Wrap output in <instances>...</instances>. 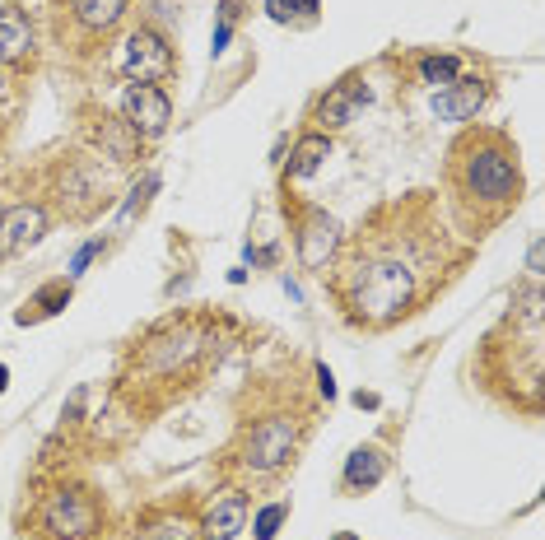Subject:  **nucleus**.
Masks as SVG:
<instances>
[{"label": "nucleus", "mask_w": 545, "mask_h": 540, "mask_svg": "<svg viewBox=\"0 0 545 540\" xmlns=\"http://www.w3.org/2000/svg\"><path fill=\"white\" fill-rule=\"evenodd\" d=\"M33 52V24L19 5H0V66L24 61Z\"/></svg>", "instance_id": "obj_13"}, {"label": "nucleus", "mask_w": 545, "mask_h": 540, "mask_svg": "<svg viewBox=\"0 0 545 540\" xmlns=\"http://www.w3.org/2000/svg\"><path fill=\"white\" fill-rule=\"evenodd\" d=\"M317 387H322V396H327V401L336 396V382H331V368L327 364H317Z\"/></svg>", "instance_id": "obj_24"}, {"label": "nucleus", "mask_w": 545, "mask_h": 540, "mask_svg": "<svg viewBox=\"0 0 545 540\" xmlns=\"http://www.w3.org/2000/svg\"><path fill=\"white\" fill-rule=\"evenodd\" d=\"M247 527V494H224V499L205 513L201 540H233Z\"/></svg>", "instance_id": "obj_14"}, {"label": "nucleus", "mask_w": 545, "mask_h": 540, "mask_svg": "<svg viewBox=\"0 0 545 540\" xmlns=\"http://www.w3.org/2000/svg\"><path fill=\"white\" fill-rule=\"evenodd\" d=\"M173 66H178V56L159 28H131L117 47V75L126 84H159L173 75Z\"/></svg>", "instance_id": "obj_6"}, {"label": "nucleus", "mask_w": 545, "mask_h": 540, "mask_svg": "<svg viewBox=\"0 0 545 540\" xmlns=\"http://www.w3.org/2000/svg\"><path fill=\"white\" fill-rule=\"evenodd\" d=\"M368 103V84L364 75H345L341 84H331L327 94L317 98V108H313V122L322 126V135L327 131H341V126L355 122V112Z\"/></svg>", "instance_id": "obj_10"}, {"label": "nucleus", "mask_w": 545, "mask_h": 540, "mask_svg": "<svg viewBox=\"0 0 545 540\" xmlns=\"http://www.w3.org/2000/svg\"><path fill=\"white\" fill-rule=\"evenodd\" d=\"M47 238V210L38 201H19L0 210V257H19Z\"/></svg>", "instance_id": "obj_9"}, {"label": "nucleus", "mask_w": 545, "mask_h": 540, "mask_svg": "<svg viewBox=\"0 0 545 540\" xmlns=\"http://www.w3.org/2000/svg\"><path fill=\"white\" fill-rule=\"evenodd\" d=\"M485 98H490V80H485V75H457L448 89H438V94L429 98V108H434V117H443V122H466V117H476V112L485 108Z\"/></svg>", "instance_id": "obj_11"}, {"label": "nucleus", "mask_w": 545, "mask_h": 540, "mask_svg": "<svg viewBox=\"0 0 545 540\" xmlns=\"http://www.w3.org/2000/svg\"><path fill=\"white\" fill-rule=\"evenodd\" d=\"M341 540H350V536H341Z\"/></svg>", "instance_id": "obj_27"}, {"label": "nucleus", "mask_w": 545, "mask_h": 540, "mask_svg": "<svg viewBox=\"0 0 545 540\" xmlns=\"http://www.w3.org/2000/svg\"><path fill=\"white\" fill-rule=\"evenodd\" d=\"M98 252H103V243H84L80 252H75V261H70V275H80V270H84V266H89V261L98 257Z\"/></svg>", "instance_id": "obj_22"}, {"label": "nucleus", "mask_w": 545, "mask_h": 540, "mask_svg": "<svg viewBox=\"0 0 545 540\" xmlns=\"http://www.w3.org/2000/svg\"><path fill=\"white\" fill-rule=\"evenodd\" d=\"M47 540H94L103 531V503L89 485H56L38 513Z\"/></svg>", "instance_id": "obj_5"}, {"label": "nucleus", "mask_w": 545, "mask_h": 540, "mask_svg": "<svg viewBox=\"0 0 545 540\" xmlns=\"http://www.w3.org/2000/svg\"><path fill=\"white\" fill-rule=\"evenodd\" d=\"M327 159H331V135H322V131L299 135V145H294V154H289V182L313 177Z\"/></svg>", "instance_id": "obj_16"}, {"label": "nucleus", "mask_w": 545, "mask_h": 540, "mask_svg": "<svg viewBox=\"0 0 545 540\" xmlns=\"http://www.w3.org/2000/svg\"><path fill=\"white\" fill-rule=\"evenodd\" d=\"M140 540H196V531L182 517H154V522L140 527Z\"/></svg>", "instance_id": "obj_19"}, {"label": "nucleus", "mask_w": 545, "mask_h": 540, "mask_svg": "<svg viewBox=\"0 0 545 540\" xmlns=\"http://www.w3.org/2000/svg\"><path fill=\"white\" fill-rule=\"evenodd\" d=\"M382 475H387V457H382V447L364 443V447H355V452L345 457L341 489H345V494H368V489L382 485Z\"/></svg>", "instance_id": "obj_12"}, {"label": "nucleus", "mask_w": 545, "mask_h": 540, "mask_svg": "<svg viewBox=\"0 0 545 540\" xmlns=\"http://www.w3.org/2000/svg\"><path fill=\"white\" fill-rule=\"evenodd\" d=\"M420 75H424V84H434V89H448V84L462 75V61H457V56H424V61H420Z\"/></svg>", "instance_id": "obj_18"}, {"label": "nucleus", "mask_w": 545, "mask_h": 540, "mask_svg": "<svg viewBox=\"0 0 545 540\" xmlns=\"http://www.w3.org/2000/svg\"><path fill=\"white\" fill-rule=\"evenodd\" d=\"M527 270H532V280L541 284V275H545V270H541V238H536V243L527 247Z\"/></svg>", "instance_id": "obj_23"}, {"label": "nucleus", "mask_w": 545, "mask_h": 540, "mask_svg": "<svg viewBox=\"0 0 545 540\" xmlns=\"http://www.w3.org/2000/svg\"><path fill=\"white\" fill-rule=\"evenodd\" d=\"M122 122L140 135V140H159L173 122V98L159 84H126L122 94Z\"/></svg>", "instance_id": "obj_8"}, {"label": "nucleus", "mask_w": 545, "mask_h": 540, "mask_svg": "<svg viewBox=\"0 0 545 540\" xmlns=\"http://www.w3.org/2000/svg\"><path fill=\"white\" fill-rule=\"evenodd\" d=\"M5 382H10V368L0 364V392H5Z\"/></svg>", "instance_id": "obj_25"}, {"label": "nucleus", "mask_w": 545, "mask_h": 540, "mask_svg": "<svg viewBox=\"0 0 545 540\" xmlns=\"http://www.w3.org/2000/svg\"><path fill=\"white\" fill-rule=\"evenodd\" d=\"M285 517H289L285 503H266V508L257 513V540H275V536H280V527H285Z\"/></svg>", "instance_id": "obj_21"}, {"label": "nucleus", "mask_w": 545, "mask_h": 540, "mask_svg": "<svg viewBox=\"0 0 545 540\" xmlns=\"http://www.w3.org/2000/svg\"><path fill=\"white\" fill-rule=\"evenodd\" d=\"M317 5H322V0H266V14H271L275 24H289V19H299V14L313 19Z\"/></svg>", "instance_id": "obj_20"}, {"label": "nucleus", "mask_w": 545, "mask_h": 540, "mask_svg": "<svg viewBox=\"0 0 545 540\" xmlns=\"http://www.w3.org/2000/svg\"><path fill=\"white\" fill-rule=\"evenodd\" d=\"M131 0H70V19L89 33H112L126 19Z\"/></svg>", "instance_id": "obj_15"}, {"label": "nucleus", "mask_w": 545, "mask_h": 540, "mask_svg": "<svg viewBox=\"0 0 545 540\" xmlns=\"http://www.w3.org/2000/svg\"><path fill=\"white\" fill-rule=\"evenodd\" d=\"M224 354V326L215 317H201V312H182V317H168V322L150 326L145 336L131 345L126 354V373H122V396H168L196 387L210 364H219Z\"/></svg>", "instance_id": "obj_2"}, {"label": "nucleus", "mask_w": 545, "mask_h": 540, "mask_svg": "<svg viewBox=\"0 0 545 540\" xmlns=\"http://www.w3.org/2000/svg\"><path fill=\"white\" fill-rule=\"evenodd\" d=\"M448 187L462 210H476V233L499 224L522 201L518 145L499 126H471L448 149Z\"/></svg>", "instance_id": "obj_3"}, {"label": "nucleus", "mask_w": 545, "mask_h": 540, "mask_svg": "<svg viewBox=\"0 0 545 540\" xmlns=\"http://www.w3.org/2000/svg\"><path fill=\"white\" fill-rule=\"evenodd\" d=\"M341 243H345L341 224L322 205H294V252H299L303 270H322L327 275V266L341 252Z\"/></svg>", "instance_id": "obj_7"}, {"label": "nucleus", "mask_w": 545, "mask_h": 540, "mask_svg": "<svg viewBox=\"0 0 545 540\" xmlns=\"http://www.w3.org/2000/svg\"><path fill=\"white\" fill-rule=\"evenodd\" d=\"M66 303H70V284H66V280L42 284L38 294L28 298V303H24V308H19V312H14V322H19V326H28V322H42V317H56V312L66 308Z\"/></svg>", "instance_id": "obj_17"}, {"label": "nucleus", "mask_w": 545, "mask_h": 540, "mask_svg": "<svg viewBox=\"0 0 545 540\" xmlns=\"http://www.w3.org/2000/svg\"><path fill=\"white\" fill-rule=\"evenodd\" d=\"M303 438V419L289 415V410H266L238 433V447H233V466L243 475H275L285 471L294 452H299Z\"/></svg>", "instance_id": "obj_4"}, {"label": "nucleus", "mask_w": 545, "mask_h": 540, "mask_svg": "<svg viewBox=\"0 0 545 540\" xmlns=\"http://www.w3.org/2000/svg\"><path fill=\"white\" fill-rule=\"evenodd\" d=\"M0 94H5V70H0Z\"/></svg>", "instance_id": "obj_26"}, {"label": "nucleus", "mask_w": 545, "mask_h": 540, "mask_svg": "<svg viewBox=\"0 0 545 540\" xmlns=\"http://www.w3.org/2000/svg\"><path fill=\"white\" fill-rule=\"evenodd\" d=\"M457 257L448 252V233L438 229L434 205L410 196L368 219V229L345 247L331 270V298L350 326L387 331L406 322L443 289Z\"/></svg>", "instance_id": "obj_1"}]
</instances>
